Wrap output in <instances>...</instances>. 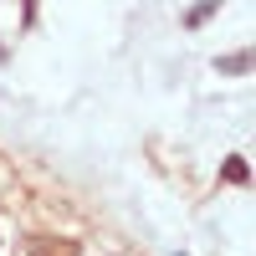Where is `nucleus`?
Listing matches in <instances>:
<instances>
[{"label": "nucleus", "instance_id": "f257e3e1", "mask_svg": "<svg viewBox=\"0 0 256 256\" xmlns=\"http://www.w3.org/2000/svg\"><path fill=\"white\" fill-rule=\"evenodd\" d=\"M216 72H230V77L251 72V52H230V56H216Z\"/></svg>", "mask_w": 256, "mask_h": 256}, {"label": "nucleus", "instance_id": "f03ea898", "mask_svg": "<svg viewBox=\"0 0 256 256\" xmlns=\"http://www.w3.org/2000/svg\"><path fill=\"white\" fill-rule=\"evenodd\" d=\"M216 10H220V0H205V6H195V10L184 16V26H205V20L216 16Z\"/></svg>", "mask_w": 256, "mask_h": 256}, {"label": "nucleus", "instance_id": "7ed1b4c3", "mask_svg": "<svg viewBox=\"0 0 256 256\" xmlns=\"http://www.w3.org/2000/svg\"><path fill=\"white\" fill-rule=\"evenodd\" d=\"M226 180H230V184H246V164L230 159V164H226Z\"/></svg>", "mask_w": 256, "mask_h": 256}]
</instances>
